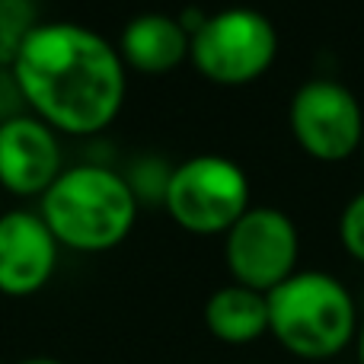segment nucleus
Segmentation results:
<instances>
[{
    "label": "nucleus",
    "instance_id": "obj_1",
    "mask_svg": "<svg viewBox=\"0 0 364 364\" xmlns=\"http://www.w3.org/2000/svg\"><path fill=\"white\" fill-rule=\"evenodd\" d=\"M23 102L64 134H100L122 112L128 68L119 48L74 19L36 23L10 61Z\"/></svg>",
    "mask_w": 364,
    "mask_h": 364
},
{
    "label": "nucleus",
    "instance_id": "obj_2",
    "mask_svg": "<svg viewBox=\"0 0 364 364\" xmlns=\"http://www.w3.org/2000/svg\"><path fill=\"white\" fill-rule=\"evenodd\" d=\"M38 214L55 233L58 246L80 252H102L119 246L138 220V198L125 173L102 164H77L42 195Z\"/></svg>",
    "mask_w": 364,
    "mask_h": 364
},
{
    "label": "nucleus",
    "instance_id": "obj_3",
    "mask_svg": "<svg viewBox=\"0 0 364 364\" xmlns=\"http://www.w3.org/2000/svg\"><path fill=\"white\" fill-rule=\"evenodd\" d=\"M265 301L269 333L294 358H336L358 336V307L352 291L323 269H297L272 288Z\"/></svg>",
    "mask_w": 364,
    "mask_h": 364
},
{
    "label": "nucleus",
    "instance_id": "obj_4",
    "mask_svg": "<svg viewBox=\"0 0 364 364\" xmlns=\"http://www.w3.org/2000/svg\"><path fill=\"white\" fill-rule=\"evenodd\" d=\"M278 55V29L262 10L224 6L208 13L192 32L188 61L214 83H250L272 68Z\"/></svg>",
    "mask_w": 364,
    "mask_h": 364
},
{
    "label": "nucleus",
    "instance_id": "obj_5",
    "mask_svg": "<svg viewBox=\"0 0 364 364\" xmlns=\"http://www.w3.org/2000/svg\"><path fill=\"white\" fill-rule=\"evenodd\" d=\"M250 176L224 154H195L173 166L164 205L188 233H227L250 208Z\"/></svg>",
    "mask_w": 364,
    "mask_h": 364
},
{
    "label": "nucleus",
    "instance_id": "obj_6",
    "mask_svg": "<svg viewBox=\"0 0 364 364\" xmlns=\"http://www.w3.org/2000/svg\"><path fill=\"white\" fill-rule=\"evenodd\" d=\"M301 233L275 205H250L224 233V262L237 284L269 294L297 272Z\"/></svg>",
    "mask_w": 364,
    "mask_h": 364
},
{
    "label": "nucleus",
    "instance_id": "obj_7",
    "mask_svg": "<svg viewBox=\"0 0 364 364\" xmlns=\"http://www.w3.org/2000/svg\"><path fill=\"white\" fill-rule=\"evenodd\" d=\"M291 132L297 144L316 160H346L361 151L364 109L358 96L333 77L304 80L291 96Z\"/></svg>",
    "mask_w": 364,
    "mask_h": 364
},
{
    "label": "nucleus",
    "instance_id": "obj_8",
    "mask_svg": "<svg viewBox=\"0 0 364 364\" xmlns=\"http://www.w3.org/2000/svg\"><path fill=\"white\" fill-rule=\"evenodd\" d=\"M58 240L38 211L10 208L0 214V294L29 297L58 269Z\"/></svg>",
    "mask_w": 364,
    "mask_h": 364
},
{
    "label": "nucleus",
    "instance_id": "obj_9",
    "mask_svg": "<svg viewBox=\"0 0 364 364\" xmlns=\"http://www.w3.org/2000/svg\"><path fill=\"white\" fill-rule=\"evenodd\" d=\"M61 141L51 125L32 112L0 122V188L13 195H38L61 176Z\"/></svg>",
    "mask_w": 364,
    "mask_h": 364
},
{
    "label": "nucleus",
    "instance_id": "obj_10",
    "mask_svg": "<svg viewBox=\"0 0 364 364\" xmlns=\"http://www.w3.org/2000/svg\"><path fill=\"white\" fill-rule=\"evenodd\" d=\"M115 48H119L128 70H138V74H170L188 58L192 36L179 23V16L147 10L132 16L122 26V36L115 42Z\"/></svg>",
    "mask_w": 364,
    "mask_h": 364
},
{
    "label": "nucleus",
    "instance_id": "obj_11",
    "mask_svg": "<svg viewBox=\"0 0 364 364\" xmlns=\"http://www.w3.org/2000/svg\"><path fill=\"white\" fill-rule=\"evenodd\" d=\"M205 326L224 346H250L269 333V301L246 284H224L205 301Z\"/></svg>",
    "mask_w": 364,
    "mask_h": 364
},
{
    "label": "nucleus",
    "instance_id": "obj_12",
    "mask_svg": "<svg viewBox=\"0 0 364 364\" xmlns=\"http://www.w3.org/2000/svg\"><path fill=\"white\" fill-rule=\"evenodd\" d=\"M36 10L29 0H0V64L10 68L26 32L36 26Z\"/></svg>",
    "mask_w": 364,
    "mask_h": 364
},
{
    "label": "nucleus",
    "instance_id": "obj_13",
    "mask_svg": "<svg viewBox=\"0 0 364 364\" xmlns=\"http://www.w3.org/2000/svg\"><path fill=\"white\" fill-rule=\"evenodd\" d=\"M170 173L173 166L166 160H157V157H141L132 164L128 170V186H132L134 198L141 201H164L166 195V186H170Z\"/></svg>",
    "mask_w": 364,
    "mask_h": 364
},
{
    "label": "nucleus",
    "instance_id": "obj_14",
    "mask_svg": "<svg viewBox=\"0 0 364 364\" xmlns=\"http://www.w3.org/2000/svg\"><path fill=\"white\" fill-rule=\"evenodd\" d=\"M339 237H342V246L348 250V256L364 262V188L355 192L352 198L346 201V208H342Z\"/></svg>",
    "mask_w": 364,
    "mask_h": 364
},
{
    "label": "nucleus",
    "instance_id": "obj_15",
    "mask_svg": "<svg viewBox=\"0 0 364 364\" xmlns=\"http://www.w3.org/2000/svg\"><path fill=\"white\" fill-rule=\"evenodd\" d=\"M16 364H64V361L48 358V355H32V358H23V361H16Z\"/></svg>",
    "mask_w": 364,
    "mask_h": 364
},
{
    "label": "nucleus",
    "instance_id": "obj_16",
    "mask_svg": "<svg viewBox=\"0 0 364 364\" xmlns=\"http://www.w3.org/2000/svg\"><path fill=\"white\" fill-rule=\"evenodd\" d=\"M355 346H358V364H364V323L358 326V336H355Z\"/></svg>",
    "mask_w": 364,
    "mask_h": 364
},
{
    "label": "nucleus",
    "instance_id": "obj_17",
    "mask_svg": "<svg viewBox=\"0 0 364 364\" xmlns=\"http://www.w3.org/2000/svg\"><path fill=\"white\" fill-rule=\"evenodd\" d=\"M0 214H4V188H0Z\"/></svg>",
    "mask_w": 364,
    "mask_h": 364
},
{
    "label": "nucleus",
    "instance_id": "obj_18",
    "mask_svg": "<svg viewBox=\"0 0 364 364\" xmlns=\"http://www.w3.org/2000/svg\"><path fill=\"white\" fill-rule=\"evenodd\" d=\"M361 157H364V138H361Z\"/></svg>",
    "mask_w": 364,
    "mask_h": 364
},
{
    "label": "nucleus",
    "instance_id": "obj_19",
    "mask_svg": "<svg viewBox=\"0 0 364 364\" xmlns=\"http://www.w3.org/2000/svg\"><path fill=\"white\" fill-rule=\"evenodd\" d=\"M0 364H4V358H0Z\"/></svg>",
    "mask_w": 364,
    "mask_h": 364
}]
</instances>
